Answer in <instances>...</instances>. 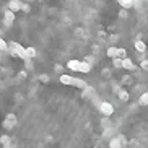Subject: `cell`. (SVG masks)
<instances>
[{
  "mask_svg": "<svg viewBox=\"0 0 148 148\" xmlns=\"http://www.w3.org/2000/svg\"><path fill=\"white\" fill-rule=\"evenodd\" d=\"M99 109H101V112L104 114V116H111V114L114 112V108L109 103H103V104L99 106Z\"/></svg>",
  "mask_w": 148,
  "mask_h": 148,
  "instance_id": "6da1fadb",
  "label": "cell"
},
{
  "mask_svg": "<svg viewBox=\"0 0 148 148\" xmlns=\"http://www.w3.org/2000/svg\"><path fill=\"white\" fill-rule=\"evenodd\" d=\"M122 69H125V70H135L137 67H135V64L130 60V59H129V57H127V59H124V60H122Z\"/></svg>",
  "mask_w": 148,
  "mask_h": 148,
  "instance_id": "7a4b0ae2",
  "label": "cell"
},
{
  "mask_svg": "<svg viewBox=\"0 0 148 148\" xmlns=\"http://www.w3.org/2000/svg\"><path fill=\"white\" fill-rule=\"evenodd\" d=\"M135 49L138 51V52H145L147 51V44L143 41H135Z\"/></svg>",
  "mask_w": 148,
  "mask_h": 148,
  "instance_id": "3957f363",
  "label": "cell"
},
{
  "mask_svg": "<svg viewBox=\"0 0 148 148\" xmlns=\"http://www.w3.org/2000/svg\"><path fill=\"white\" fill-rule=\"evenodd\" d=\"M116 59H121V60L127 59V51L125 49H117V57H116Z\"/></svg>",
  "mask_w": 148,
  "mask_h": 148,
  "instance_id": "277c9868",
  "label": "cell"
},
{
  "mask_svg": "<svg viewBox=\"0 0 148 148\" xmlns=\"http://www.w3.org/2000/svg\"><path fill=\"white\" fill-rule=\"evenodd\" d=\"M60 80H62V83H65V85H73V80H75V78H72V77H67V75H62Z\"/></svg>",
  "mask_w": 148,
  "mask_h": 148,
  "instance_id": "5b68a950",
  "label": "cell"
},
{
  "mask_svg": "<svg viewBox=\"0 0 148 148\" xmlns=\"http://www.w3.org/2000/svg\"><path fill=\"white\" fill-rule=\"evenodd\" d=\"M69 67L72 70H80V62L78 60H70L69 62Z\"/></svg>",
  "mask_w": 148,
  "mask_h": 148,
  "instance_id": "8992f818",
  "label": "cell"
},
{
  "mask_svg": "<svg viewBox=\"0 0 148 148\" xmlns=\"http://www.w3.org/2000/svg\"><path fill=\"white\" fill-rule=\"evenodd\" d=\"M140 104L142 106H148V93H143L140 96Z\"/></svg>",
  "mask_w": 148,
  "mask_h": 148,
  "instance_id": "52a82bcc",
  "label": "cell"
},
{
  "mask_svg": "<svg viewBox=\"0 0 148 148\" xmlns=\"http://www.w3.org/2000/svg\"><path fill=\"white\" fill-rule=\"evenodd\" d=\"M80 70H82V72H90L91 67H90V64H86V62H80Z\"/></svg>",
  "mask_w": 148,
  "mask_h": 148,
  "instance_id": "ba28073f",
  "label": "cell"
},
{
  "mask_svg": "<svg viewBox=\"0 0 148 148\" xmlns=\"http://www.w3.org/2000/svg\"><path fill=\"white\" fill-rule=\"evenodd\" d=\"M108 56L116 59V57H117V49H116V47H109L108 49Z\"/></svg>",
  "mask_w": 148,
  "mask_h": 148,
  "instance_id": "9c48e42d",
  "label": "cell"
},
{
  "mask_svg": "<svg viewBox=\"0 0 148 148\" xmlns=\"http://www.w3.org/2000/svg\"><path fill=\"white\" fill-rule=\"evenodd\" d=\"M119 98H121L122 101H129V93L124 91V90H121V91H119Z\"/></svg>",
  "mask_w": 148,
  "mask_h": 148,
  "instance_id": "30bf717a",
  "label": "cell"
},
{
  "mask_svg": "<svg viewBox=\"0 0 148 148\" xmlns=\"http://www.w3.org/2000/svg\"><path fill=\"white\" fill-rule=\"evenodd\" d=\"M119 143H121V140H119V138H114L112 142H111V148H121V145H119Z\"/></svg>",
  "mask_w": 148,
  "mask_h": 148,
  "instance_id": "8fae6325",
  "label": "cell"
},
{
  "mask_svg": "<svg viewBox=\"0 0 148 148\" xmlns=\"http://www.w3.org/2000/svg\"><path fill=\"white\" fill-rule=\"evenodd\" d=\"M121 5H124V7L127 8V7H130L132 5V0H121Z\"/></svg>",
  "mask_w": 148,
  "mask_h": 148,
  "instance_id": "7c38bea8",
  "label": "cell"
},
{
  "mask_svg": "<svg viewBox=\"0 0 148 148\" xmlns=\"http://www.w3.org/2000/svg\"><path fill=\"white\" fill-rule=\"evenodd\" d=\"M114 67H119V69L122 67V60H121V59H114Z\"/></svg>",
  "mask_w": 148,
  "mask_h": 148,
  "instance_id": "4fadbf2b",
  "label": "cell"
},
{
  "mask_svg": "<svg viewBox=\"0 0 148 148\" xmlns=\"http://www.w3.org/2000/svg\"><path fill=\"white\" fill-rule=\"evenodd\" d=\"M142 69H143V70H148V60H143V62H142Z\"/></svg>",
  "mask_w": 148,
  "mask_h": 148,
  "instance_id": "5bb4252c",
  "label": "cell"
},
{
  "mask_svg": "<svg viewBox=\"0 0 148 148\" xmlns=\"http://www.w3.org/2000/svg\"><path fill=\"white\" fill-rule=\"evenodd\" d=\"M119 15H121L122 18H127V12L125 10H122V8H121V12H119Z\"/></svg>",
  "mask_w": 148,
  "mask_h": 148,
  "instance_id": "9a60e30c",
  "label": "cell"
},
{
  "mask_svg": "<svg viewBox=\"0 0 148 148\" xmlns=\"http://www.w3.org/2000/svg\"><path fill=\"white\" fill-rule=\"evenodd\" d=\"M12 8H13V10L20 8V3H16V2H13V3H12Z\"/></svg>",
  "mask_w": 148,
  "mask_h": 148,
  "instance_id": "2e32d148",
  "label": "cell"
},
{
  "mask_svg": "<svg viewBox=\"0 0 148 148\" xmlns=\"http://www.w3.org/2000/svg\"><path fill=\"white\" fill-rule=\"evenodd\" d=\"M28 56H31V57L34 56V49H28Z\"/></svg>",
  "mask_w": 148,
  "mask_h": 148,
  "instance_id": "e0dca14e",
  "label": "cell"
},
{
  "mask_svg": "<svg viewBox=\"0 0 148 148\" xmlns=\"http://www.w3.org/2000/svg\"><path fill=\"white\" fill-rule=\"evenodd\" d=\"M0 47H2V49H5V42H2V39H0Z\"/></svg>",
  "mask_w": 148,
  "mask_h": 148,
  "instance_id": "ac0fdd59",
  "label": "cell"
}]
</instances>
